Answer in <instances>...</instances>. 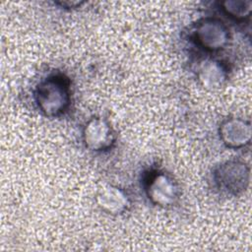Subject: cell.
<instances>
[{
    "instance_id": "obj_1",
    "label": "cell",
    "mask_w": 252,
    "mask_h": 252,
    "mask_svg": "<svg viewBox=\"0 0 252 252\" xmlns=\"http://www.w3.org/2000/svg\"><path fill=\"white\" fill-rule=\"evenodd\" d=\"M32 97L41 115L47 118H59L71 106V80L63 73H51L36 84Z\"/></svg>"
},
{
    "instance_id": "obj_2",
    "label": "cell",
    "mask_w": 252,
    "mask_h": 252,
    "mask_svg": "<svg viewBox=\"0 0 252 252\" xmlns=\"http://www.w3.org/2000/svg\"><path fill=\"white\" fill-rule=\"evenodd\" d=\"M250 165L238 158H229L215 165L210 174L213 189L225 197H239L250 185Z\"/></svg>"
},
{
    "instance_id": "obj_3",
    "label": "cell",
    "mask_w": 252,
    "mask_h": 252,
    "mask_svg": "<svg viewBox=\"0 0 252 252\" xmlns=\"http://www.w3.org/2000/svg\"><path fill=\"white\" fill-rule=\"evenodd\" d=\"M189 37L191 42L203 52L218 53L228 45L230 31L220 17L205 16L192 26Z\"/></svg>"
},
{
    "instance_id": "obj_4",
    "label": "cell",
    "mask_w": 252,
    "mask_h": 252,
    "mask_svg": "<svg viewBox=\"0 0 252 252\" xmlns=\"http://www.w3.org/2000/svg\"><path fill=\"white\" fill-rule=\"evenodd\" d=\"M143 190L148 201L155 207L168 209L177 204L180 187L175 178L165 170H149L143 179Z\"/></svg>"
},
{
    "instance_id": "obj_5",
    "label": "cell",
    "mask_w": 252,
    "mask_h": 252,
    "mask_svg": "<svg viewBox=\"0 0 252 252\" xmlns=\"http://www.w3.org/2000/svg\"><path fill=\"white\" fill-rule=\"evenodd\" d=\"M81 140L88 151L99 154L105 153L114 147L117 141V134L107 118L94 115L83 125Z\"/></svg>"
},
{
    "instance_id": "obj_6",
    "label": "cell",
    "mask_w": 252,
    "mask_h": 252,
    "mask_svg": "<svg viewBox=\"0 0 252 252\" xmlns=\"http://www.w3.org/2000/svg\"><path fill=\"white\" fill-rule=\"evenodd\" d=\"M218 135L226 149L235 151L244 149L251 142V122L240 116H228L220 121Z\"/></svg>"
},
{
    "instance_id": "obj_7",
    "label": "cell",
    "mask_w": 252,
    "mask_h": 252,
    "mask_svg": "<svg viewBox=\"0 0 252 252\" xmlns=\"http://www.w3.org/2000/svg\"><path fill=\"white\" fill-rule=\"evenodd\" d=\"M195 75L201 87L208 91H215L223 87L227 82L229 67L221 59L207 56L198 62Z\"/></svg>"
},
{
    "instance_id": "obj_8",
    "label": "cell",
    "mask_w": 252,
    "mask_h": 252,
    "mask_svg": "<svg viewBox=\"0 0 252 252\" xmlns=\"http://www.w3.org/2000/svg\"><path fill=\"white\" fill-rule=\"evenodd\" d=\"M94 199L101 212L113 217L124 215L131 207V199L125 189L114 184L103 186Z\"/></svg>"
},
{
    "instance_id": "obj_9",
    "label": "cell",
    "mask_w": 252,
    "mask_h": 252,
    "mask_svg": "<svg viewBox=\"0 0 252 252\" xmlns=\"http://www.w3.org/2000/svg\"><path fill=\"white\" fill-rule=\"evenodd\" d=\"M220 13L230 21L244 23L250 19L252 12L251 0H224L217 2Z\"/></svg>"
},
{
    "instance_id": "obj_10",
    "label": "cell",
    "mask_w": 252,
    "mask_h": 252,
    "mask_svg": "<svg viewBox=\"0 0 252 252\" xmlns=\"http://www.w3.org/2000/svg\"><path fill=\"white\" fill-rule=\"evenodd\" d=\"M54 4L56 6H58L59 8L62 9H67V10H74L77 8H81L84 4H86V2L84 1H71V0H60V1H56L54 2Z\"/></svg>"
}]
</instances>
